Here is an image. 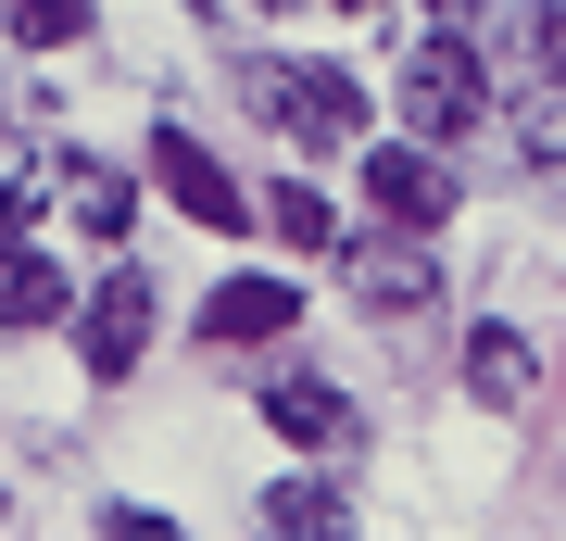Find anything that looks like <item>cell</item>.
Listing matches in <instances>:
<instances>
[{"label": "cell", "instance_id": "obj_1", "mask_svg": "<svg viewBox=\"0 0 566 541\" xmlns=\"http://www.w3.org/2000/svg\"><path fill=\"white\" fill-rule=\"evenodd\" d=\"M240 114L252 126H277V139H303V152H340L353 126H365V89L340 76V63H240Z\"/></svg>", "mask_w": 566, "mask_h": 541}, {"label": "cell", "instance_id": "obj_2", "mask_svg": "<svg viewBox=\"0 0 566 541\" xmlns=\"http://www.w3.org/2000/svg\"><path fill=\"white\" fill-rule=\"evenodd\" d=\"M403 114L428 126V139H465V126L491 114V76H479V51H465V25H428V39L403 51Z\"/></svg>", "mask_w": 566, "mask_h": 541}, {"label": "cell", "instance_id": "obj_3", "mask_svg": "<svg viewBox=\"0 0 566 541\" xmlns=\"http://www.w3.org/2000/svg\"><path fill=\"white\" fill-rule=\"evenodd\" d=\"M151 189L177 201V215H202V227H252L264 201L227 177V152L202 139V126H151Z\"/></svg>", "mask_w": 566, "mask_h": 541}, {"label": "cell", "instance_id": "obj_4", "mask_svg": "<svg viewBox=\"0 0 566 541\" xmlns=\"http://www.w3.org/2000/svg\"><path fill=\"white\" fill-rule=\"evenodd\" d=\"M365 201H378V227H416V240H428V227H453V164H441V139H378V152H365Z\"/></svg>", "mask_w": 566, "mask_h": 541}, {"label": "cell", "instance_id": "obj_5", "mask_svg": "<svg viewBox=\"0 0 566 541\" xmlns=\"http://www.w3.org/2000/svg\"><path fill=\"white\" fill-rule=\"evenodd\" d=\"M264 428H277L290 454H327V466H340L353 454V391L315 378V365H277V378H264Z\"/></svg>", "mask_w": 566, "mask_h": 541}, {"label": "cell", "instance_id": "obj_6", "mask_svg": "<svg viewBox=\"0 0 566 541\" xmlns=\"http://www.w3.org/2000/svg\"><path fill=\"white\" fill-rule=\"evenodd\" d=\"M139 353H151V278L126 264V278H102L76 302V365H88V378H126Z\"/></svg>", "mask_w": 566, "mask_h": 541}, {"label": "cell", "instance_id": "obj_7", "mask_svg": "<svg viewBox=\"0 0 566 541\" xmlns=\"http://www.w3.org/2000/svg\"><path fill=\"white\" fill-rule=\"evenodd\" d=\"M290 327H303V290H290V278H227L202 302V341L214 353H277Z\"/></svg>", "mask_w": 566, "mask_h": 541}, {"label": "cell", "instance_id": "obj_8", "mask_svg": "<svg viewBox=\"0 0 566 541\" xmlns=\"http://www.w3.org/2000/svg\"><path fill=\"white\" fill-rule=\"evenodd\" d=\"M340 278H353V302H365V315H390V327H416L428 302H441V264H428V240H403V252L353 240V252H340Z\"/></svg>", "mask_w": 566, "mask_h": 541}, {"label": "cell", "instance_id": "obj_9", "mask_svg": "<svg viewBox=\"0 0 566 541\" xmlns=\"http://www.w3.org/2000/svg\"><path fill=\"white\" fill-rule=\"evenodd\" d=\"M465 391H479L491 416H528V391H542V353H528V327H465Z\"/></svg>", "mask_w": 566, "mask_h": 541}, {"label": "cell", "instance_id": "obj_10", "mask_svg": "<svg viewBox=\"0 0 566 541\" xmlns=\"http://www.w3.org/2000/svg\"><path fill=\"white\" fill-rule=\"evenodd\" d=\"M252 201H264V240H290V252H327V264L353 252V227L327 215V189H303V177H277V189H252Z\"/></svg>", "mask_w": 566, "mask_h": 541}, {"label": "cell", "instance_id": "obj_11", "mask_svg": "<svg viewBox=\"0 0 566 541\" xmlns=\"http://www.w3.org/2000/svg\"><path fill=\"white\" fill-rule=\"evenodd\" d=\"M63 315H76V290H63V264L51 252H0V327H63Z\"/></svg>", "mask_w": 566, "mask_h": 541}, {"label": "cell", "instance_id": "obj_12", "mask_svg": "<svg viewBox=\"0 0 566 541\" xmlns=\"http://www.w3.org/2000/svg\"><path fill=\"white\" fill-rule=\"evenodd\" d=\"M264 529L327 541V529H353V503H340V479H277V491H264Z\"/></svg>", "mask_w": 566, "mask_h": 541}, {"label": "cell", "instance_id": "obj_13", "mask_svg": "<svg viewBox=\"0 0 566 541\" xmlns=\"http://www.w3.org/2000/svg\"><path fill=\"white\" fill-rule=\"evenodd\" d=\"M63 189H76V227H88V240H126V227H139V177H114V164H76Z\"/></svg>", "mask_w": 566, "mask_h": 541}, {"label": "cell", "instance_id": "obj_14", "mask_svg": "<svg viewBox=\"0 0 566 541\" xmlns=\"http://www.w3.org/2000/svg\"><path fill=\"white\" fill-rule=\"evenodd\" d=\"M0 13H13L25 51H76V39H88V0H0Z\"/></svg>", "mask_w": 566, "mask_h": 541}, {"label": "cell", "instance_id": "obj_15", "mask_svg": "<svg viewBox=\"0 0 566 541\" xmlns=\"http://www.w3.org/2000/svg\"><path fill=\"white\" fill-rule=\"evenodd\" d=\"M528 63L566 89V0H542V13H528Z\"/></svg>", "mask_w": 566, "mask_h": 541}, {"label": "cell", "instance_id": "obj_16", "mask_svg": "<svg viewBox=\"0 0 566 541\" xmlns=\"http://www.w3.org/2000/svg\"><path fill=\"white\" fill-rule=\"evenodd\" d=\"M416 13H428V25H465V13H479V0H416Z\"/></svg>", "mask_w": 566, "mask_h": 541}, {"label": "cell", "instance_id": "obj_17", "mask_svg": "<svg viewBox=\"0 0 566 541\" xmlns=\"http://www.w3.org/2000/svg\"><path fill=\"white\" fill-rule=\"evenodd\" d=\"M0 252H13V215H0Z\"/></svg>", "mask_w": 566, "mask_h": 541}, {"label": "cell", "instance_id": "obj_18", "mask_svg": "<svg viewBox=\"0 0 566 541\" xmlns=\"http://www.w3.org/2000/svg\"><path fill=\"white\" fill-rule=\"evenodd\" d=\"M340 13H378V0H340Z\"/></svg>", "mask_w": 566, "mask_h": 541}]
</instances>
